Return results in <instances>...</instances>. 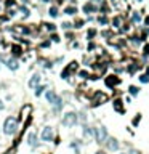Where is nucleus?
<instances>
[{
  "label": "nucleus",
  "mask_w": 149,
  "mask_h": 154,
  "mask_svg": "<svg viewBox=\"0 0 149 154\" xmlns=\"http://www.w3.org/2000/svg\"><path fill=\"white\" fill-rule=\"evenodd\" d=\"M95 133H96V140H98L100 143H103L104 140H106V130H104L103 127H101V128H98Z\"/></svg>",
  "instance_id": "39448f33"
},
{
  "label": "nucleus",
  "mask_w": 149,
  "mask_h": 154,
  "mask_svg": "<svg viewBox=\"0 0 149 154\" xmlns=\"http://www.w3.org/2000/svg\"><path fill=\"white\" fill-rule=\"evenodd\" d=\"M46 26V29H48V31H55V26L53 24H45Z\"/></svg>",
  "instance_id": "4468645a"
},
{
  "label": "nucleus",
  "mask_w": 149,
  "mask_h": 154,
  "mask_svg": "<svg viewBox=\"0 0 149 154\" xmlns=\"http://www.w3.org/2000/svg\"><path fill=\"white\" fill-rule=\"evenodd\" d=\"M45 88H46L45 85H43V87H42V85H40V87H37V90H35V95H37V96H40L42 93H43V90H45Z\"/></svg>",
  "instance_id": "9b49d317"
},
{
  "label": "nucleus",
  "mask_w": 149,
  "mask_h": 154,
  "mask_svg": "<svg viewBox=\"0 0 149 154\" xmlns=\"http://www.w3.org/2000/svg\"><path fill=\"white\" fill-rule=\"evenodd\" d=\"M76 122H77V116L74 114V113L64 114V117H63V125H66V127H72V125H76Z\"/></svg>",
  "instance_id": "7ed1b4c3"
},
{
  "label": "nucleus",
  "mask_w": 149,
  "mask_h": 154,
  "mask_svg": "<svg viewBox=\"0 0 149 154\" xmlns=\"http://www.w3.org/2000/svg\"><path fill=\"white\" fill-rule=\"evenodd\" d=\"M52 40H53V42H58V40H59V37H58V35H53V37H52Z\"/></svg>",
  "instance_id": "2eb2a0df"
},
{
  "label": "nucleus",
  "mask_w": 149,
  "mask_h": 154,
  "mask_svg": "<svg viewBox=\"0 0 149 154\" xmlns=\"http://www.w3.org/2000/svg\"><path fill=\"white\" fill-rule=\"evenodd\" d=\"M96 154H104V152H96Z\"/></svg>",
  "instance_id": "f3484780"
},
{
  "label": "nucleus",
  "mask_w": 149,
  "mask_h": 154,
  "mask_svg": "<svg viewBox=\"0 0 149 154\" xmlns=\"http://www.w3.org/2000/svg\"><path fill=\"white\" fill-rule=\"evenodd\" d=\"M52 140H53V128L46 125L42 130V141H52Z\"/></svg>",
  "instance_id": "20e7f679"
},
{
  "label": "nucleus",
  "mask_w": 149,
  "mask_h": 154,
  "mask_svg": "<svg viewBox=\"0 0 149 154\" xmlns=\"http://www.w3.org/2000/svg\"><path fill=\"white\" fill-rule=\"evenodd\" d=\"M13 53H15V55H19V53H21V48H19V47H13Z\"/></svg>",
  "instance_id": "ddd939ff"
},
{
  "label": "nucleus",
  "mask_w": 149,
  "mask_h": 154,
  "mask_svg": "<svg viewBox=\"0 0 149 154\" xmlns=\"http://www.w3.org/2000/svg\"><path fill=\"white\" fill-rule=\"evenodd\" d=\"M7 66L10 68L11 71H16L19 64H18V61H16V59H7Z\"/></svg>",
  "instance_id": "0eeeda50"
},
{
  "label": "nucleus",
  "mask_w": 149,
  "mask_h": 154,
  "mask_svg": "<svg viewBox=\"0 0 149 154\" xmlns=\"http://www.w3.org/2000/svg\"><path fill=\"white\" fill-rule=\"evenodd\" d=\"M39 82H40V76H39V74H34V76H32V79L29 80V87H35Z\"/></svg>",
  "instance_id": "6e6552de"
},
{
  "label": "nucleus",
  "mask_w": 149,
  "mask_h": 154,
  "mask_svg": "<svg viewBox=\"0 0 149 154\" xmlns=\"http://www.w3.org/2000/svg\"><path fill=\"white\" fill-rule=\"evenodd\" d=\"M50 16H53V18L58 16V8H56V7H52V8H50Z\"/></svg>",
  "instance_id": "9d476101"
},
{
  "label": "nucleus",
  "mask_w": 149,
  "mask_h": 154,
  "mask_svg": "<svg viewBox=\"0 0 149 154\" xmlns=\"http://www.w3.org/2000/svg\"><path fill=\"white\" fill-rule=\"evenodd\" d=\"M108 146H109V149H117V141H115V140H109L108 141Z\"/></svg>",
  "instance_id": "1a4fd4ad"
},
{
  "label": "nucleus",
  "mask_w": 149,
  "mask_h": 154,
  "mask_svg": "<svg viewBox=\"0 0 149 154\" xmlns=\"http://www.w3.org/2000/svg\"><path fill=\"white\" fill-rule=\"evenodd\" d=\"M27 144H29V146H32V148L37 146V137H35L34 132H31L29 135H27Z\"/></svg>",
  "instance_id": "423d86ee"
},
{
  "label": "nucleus",
  "mask_w": 149,
  "mask_h": 154,
  "mask_svg": "<svg viewBox=\"0 0 149 154\" xmlns=\"http://www.w3.org/2000/svg\"><path fill=\"white\" fill-rule=\"evenodd\" d=\"M74 13H76V8H72V7L71 8H69V7L66 8V15H74Z\"/></svg>",
  "instance_id": "f8f14e48"
},
{
  "label": "nucleus",
  "mask_w": 149,
  "mask_h": 154,
  "mask_svg": "<svg viewBox=\"0 0 149 154\" xmlns=\"http://www.w3.org/2000/svg\"><path fill=\"white\" fill-rule=\"evenodd\" d=\"M3 108H5V104H3V103H2V101H0V111H2Z\"/></svg>",
  "instance_id": "dca6fc26"
},
{
  "label": "nucleus",
  "mask_w": 149,
  "mask_h": 154,
  "mask_svg": "<svg viewBox=\"0 0 149 154\" xmlns=\"http://www.w3.org/2000/svg\"><path fill=\"white\" fill-rule=\"evenodd\" d=\"M16 128H18V119L13 117V116L7 117L5 122H3V132H5V135H13L16 132Z\"/></svg>",
  "instance_id": "f257e3e1"
},
{
  "label": "nucleus",
  "mask_w": 149,
  "mask_h": 154,
  "mask_svg": "<svg viewBox=\"0 0 149 154\" xmlns=\"http://www.w3.org/2000/svg\"><path fill=\"white\" fill-rule=\"evenodd\" d=\"M46 100H48V103H52V104L55 106V113L56 111L61 109V106H63V101H61V98H59L55 92H46Z\"/></svg>",
  "instance_id": "f03ea898"
},
{
  "label": "nucleus",
  "mask_w": 149,
  "mask_h": 154,
  "mask_svg": "<svg viewBox=\"0 0 149 154\" xmlns=\"http://www.w3.org/2000/svg\"><path fill=\"white\" fill-rule=\"evenodd\" d=\"M42 2H48V0H42Z\"/></svg>",
  "instance_id": "a211bd4d"
}]
</instances>
